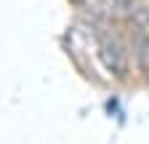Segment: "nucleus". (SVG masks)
<instances>
[{"mask_svg":"<svg viewBox=\"0 0 149 144\" xmlns=\"http://www.w3.org/2000/svg\"><path fill=\"white\" fill-rule=\"evenodd\" d=\"M88 29L93 32V38H96V48H99V56H101L104 67L117 80H125L128 78V53H125L123 40L109 29L107 19L99 16V13H93L88 19Z\"/></svg>","mask_w":149,"mask_h":144,"instance_id":"nucleus-1","label":"nucleus"},{"mask_svg":"<svg viewBox=\"0 0 149 144\" xmlns=\"http://www.w3.org/2000/svg\"><path fill=\"white\" fill-rule=\"evenodd\" d=\"M99 3H101L112 16H123V19H128V13L133 11V6L139 3V0H99Z\"/></svg>","mask_w":149,"mask_h":144,"instance_id":"nucleus-2","label":"nucleus"},{"mask_svg":"<svg viewBox=\"0 0 149 144\" xmlns=\"http://www.w3.org/2000/svg\"><path fill=\"white\" fill-rule=\"evenodd\" d=\"M74 6H83V0H74Z\"/></svg>","mask_w":149,"mask_h":144,"instance_id":"nucleus-3","label":"nucleus"}]
</instances>
